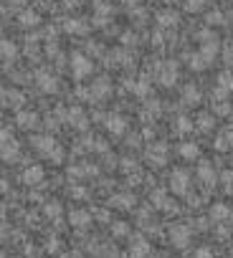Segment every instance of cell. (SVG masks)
Wrapping results in <instances>:
<instances>
[{
	"mask_svg": "<svg viewBox=\"0 0 233 258\" xmlns=\"http://www.w3.org/2000/svg\"><path fill=\"white\" fill-rule=\"evenodd\" d=\"M71 71H74L76 78H86L89 74L94 71V63L89 61L84 53H74V56H71Z\"/></svg>",
	"mask_w": 233,
	"mask_h": 258,
	"instance_id": "obj_2",
	"label": "cell"
},
{
	"mask_svg": "<svg viewBox=\"0 0 233 258\" xmlns=\"http://www.w3.org/2000/svg\"><path fill=\"white\" fill-rule=\"evenodd\" d=\"M16 157H18V144H13V139H10L8 132H3V160L13 162Z\"/></svg>",
	"mask_w": 233,
	"mask_h": 258,
	"instance_id": "obj_7",
	"label": "cell"
},
{
	"mask_svg": "<svg viewBox=\"0 0 233 258\" xmlns=\"http://www.w3.org/2000/svg\"><path fill=\"white\" fill-rule=\"evenodd\" d=\"M165 152H168V147H165V144L160 142V144H152L150 147V152H147V160H150V165H155V167H162L165 162Z\"/></svg>",
	"mask_w": 233,
	"mask_h": 258,
	"instance_id": "obj_5",
	"label": "cell"
},
{
	"mask_svg": "<svg viewBox=\"0 0 233 258\" xmlns=\"http://www.w3.org/2000/svg\"><path fill=\"white\" fill-rule=\"evenodd\" d=\"M177 127H180L183 132H187V129H190V121H187V119H180V121H177Z\"/></svg>",
	"mask_w": 233,
	"mask_h": 258,
	"instance_id": "obj_37",
	"label": "cell"
},
{
	"mask_svg": "<svg viewBox=\"0 0 233 258\" xmlns=\"http://www.w3.org/2000/svg\"><path fill=\"white\" fill-rule=\"evenodd\" d=\"M94 10H96V18H94L96 26H104L109 20V15H112V5H109V3H96Z\"/></svg>",
	"mask_w": 233,
	"mask_h": 258,
	"instance_id": "obj_16",
	"label": "cell"
},
{
	"mask_svg": "<svg viewBox=\"0 0 233 258\" xmlns=\"http://www.w3.org/2000/svg\"><path fill=\"white\" fill-rule=\"evenodd\" d=\"M187 185H190V180H187V172L185 170H175L170 175V190L177 195H185L187 193Z\"/></svg>",
	"mask_w": 233,
	"mask_h": 258,
	"instance_id": "obj_3",
	"label": "cell"
},
{
	"mask_svg": "<svg viewBox=\"0 0 233 258\" xmlns=\"http://www.w3.org/2000/svg\"><path fill=\"white\" fill-rule=\"evenodd\" d=\"M36 81H38V86H41V91H46V94H53V91L59 89V81H56L53 76H48V74H38Z\"/></svg>",
	"mask_w": 233,
	"mask_h": 258,
	"instance_id": "obj_13",
	"label": "cell"
},
{
	"mask_svg": "<svg viewBox=\"0 0 233 258\" xmlns=\"http://www.w3.org/2000/svg\"><path fill=\"white\" fill-rule=\"evenodd\" d=\"M66 117H69V124L71 127H86V114H84V111L81 109H69V114H66Z\"/></svg>",
	"mask_w": 233,
	"mask_h": 258,
	"instance_id": "obj_18",
	"label": "cell"
},
{
	"mask_svg": "<svg viewBox=\"0 0 233 258\" xmlns=\"http://www.w3.org/2000/svg\"><path fill=\"white\" fill-rule=\"evenodd\" d=\"M193 258H213V251H210V248H201V251H195Z\"/></svg>",
	"mask_w": 233,
	"mask_h": 258,
	"instance_id": "obj_32",
	"label": "cell"
},
{
	"mask_svg": "<svg viewBox=\"0 0 233 258\" xmlns=\"http://www.w3.org/2000/svg\"><path fill=\"white\" fill-rule=\"evenodd\" d=\"M210 218L218 220V223H226V220H231V218H233V212H231V208H228V205L218 203V205L210 208Z\"/></svg>",
	"mask_w": 233,
	"mask_h": 258,
	"instance_id": "obj_12",
	"label": "cell"
},
{
	"mask_svg": "<svg viewBox=\"0 0 233 258\" xmlns=\"http://www.w3.org/2000/svg\"><path fill=\"white\" fill-rule=\"evenodd\" d=\"M190 59H193V61H190V66H193V69H203V66L208 63V61L203 59V53H198V56H190Z\"/></svg>",
	"mask_w": 233,
	"mask_h": 258,
	"instance_id": "obj_30",
	"label": "cell"
},
{
	"mask_svg": "<svg viewBox=\"0 0 233 258\" xmlns=\"http://www.w3.org/2000/svg\"><path fill=\"white\" fill-rule=\"evenodd\" d=\"M63 30L84 36V33H86V23H84V20H79V18H69V20H66V26H63Z\"/></svg>",
	"mask_w": 233,
	"mask_h": 258,
	"instance_id": "obj_19",
	"label": "cell"
},
{
	"mask_svg": "<svg viewBox=\"0 0 233 258\" xmlns=\"http://www.w3.org/2000/svg\"><path fill=\"white\" fill-rule=\"evenodd\" d=\"M157 26H162V28L177 26V13H175V10H160V13H157Z\"/></svg>",
	"mask_w": 233,
	"mask_h": 258,
	"instance_id": "obj_15",
	"label": "cell"
},
{
	"mask_svg": "<svg viewBox=\"0 0 233 258\" xmlns=\"http://www.w3.org/2000/svg\"><path fill=\"white\" fill-rule=\"evenodd\" d=\"M59 212H61V208H59V203H56V205H53V203L48 205V215H59Z\"/></svg>",
	"mask_w": 233,
	"mask_h": 258,
	"instance_id": "obj_35",
	"label": "cell"
},
{
	"mask_svg": "<svg viewBox=\"0 0 233 258\" xmlns=\"http://www.w3.org/2000/svg\"><path fill=\"white\" fill-rule=\"evenodd\" d=\"M107 129L112 132V134H122V132L127 129V121L122 119V117H109L107 119Z\"/></svg>",
	"mask_w": 233,
	"mask_h": 258,
	"instance_id": "obj_20",
	"label": "cell"
},
{
	"mask_svg": "<svg viewBox=\"0 0 233 258\" xmlns=\"http://www.w3.org/2000/svg\"><path fill=\"white\" fill-rule=\"evenodd\" d=\"M216 111H220V114H226V111H228V106H226V104H220V106L216 104Z\"/></svg>",
	"mask_w": 233,
	"mask_h": 258,
	"instance_id": "obj_39",
	"label": "cell"
},
{
	"mask_svg": "<svg viewBox=\"0 0 233 258\" xmlns=\"http://www.w3.org/2000/svg\"><path fill=\"white\" fill-rule=\"evenodd\" d=\"M0 51H3V59H5V61H13L16 56H18V48H16V43L10 41V38H5V41H3Z\"/></svg>",
	"mask_w": 233,
	"mask_h": 258,
	"instance_id": "obj_21",
	"label": "cell"
},
{
	"mask_svg": "<svg viewBox=\"0 0 233 258\" xmlns=\"http://www.w3.org/2000/svg\"><path fill=\"white\" fill-rule=\"evenodd\" d=\"M152 205L162 208V210H172V203L168 200V193H165V190H155L152 193Z\"/></svg>",
	"mask_w": 233,
	"mask_h": 258,
	"instance_id": "obj_17",
	"label": "cell"
},
{
	"mask_svg": "<svg viewBox=\"0 0 233 258\" xmlns=\"http://www.w3.org/2000/svg\"><path fill=\"white\" fill-rule=\"evenodd\" d=\"M223 139H226V144H228V147H233V129L223 134Z\"/></svg>",
	"mask_w": 233,
	"mask_h": 258,
	"instance_id": "obj_36",
	"label": "cell"
},
{
	"mask_svg": "<svg viewBox=\"0 0 233 258\" xmlns=\"http://www.w3.org/2000/svg\"><path fill=\"white\" fill-rule=\"evenodd\" d=\"M180 154L185 157V160H195V157L201 154V150H198V144H193V142H185L183 147H180Z\"/></svg>",
	"mask_w": 233,
	"mask_h": 258,
	"instance_id": "obj_22",
	"label": "cell"
},
{
	"mask_svg": "<svg viewBox=\"0 0 233 258\" xmlns=\"http://www.w3.org/2000/svg\"><path fill=\"white\" fill-rule=\"evenodd\" d=\"M162 3H172V0H162Z\"/></svg>",
	"mask_w": 233,
	"mask_h": 258,
	"instance_id": "obj_43",
	"label": "cell"
},
{
	"mask_svg": "<svg viewBox=\"0 0 233 258\" xmlns=\"http://www.w3.org/2000/svg\"><path fill=\"white\" fill-rule=\"evenodd\" d=\"M71 223H74L76 228L89 226V212H84V210H74V212H71Z\"/></svg>",
	"mask_w": 233,
	"mask_h": 258,
	"instance_id": "obj_23",
	"label": "cell"
},
{
	"mask_svg": "<svg viewBox=\"0 0 233 258\" xmlns=\"http://www.w3.org/2000/svg\"><path fill=\"white\" fill-rule=\"evenodd\" d=\"M198 99H201V91H198L195 86H187V89H185V102H187V104H195Z\"/></svg>",
	"mask_w": 233,
	"mask_h": 258,
	"instance_id": "obj_28",
	"label": "cell"
},
{
	"mask_svg": "<svg viewBox=\"0 0 233 258\" xmlns=\"http://www.w3.org/2000/svg\"><path fill=\"white\" fill-rule=\"evenodd\" d=\"M33 147H36L38 152H43V154H48L53 162L63 160V150L56 144V139H51V137H33Z\"/></svg>",
	"mask_w": 233,
	"mask_h": 258,
	"instance_id": "obj_1",
	"label": "cell"
},
{
	"mask_svg": "<svg viewBox=\"0 0 233 258\" xmlns=\"http://www.w3.org/2000/svg\"><path fill=\"white\" fill-rule=\"evenodd\" d=\"M114 200H119V205H122V208H129V205H132L127 195H119V197H114Z\"/></svg>",
	"mask_w": 233,
	"mask_h": 258,
	"instance_id": "obj_34",
	"label": "cell"
},
{
	"mask_svg": "<svg viewBox=\"0 0 233 258\" xmlns=\"http://www.w3.org/2000/svg\"><path fill=\"white\" fill-rule=\"evenodd\" d=\"M109 91H112V84H109L107 78H96L94 86H92V91H89V96H94V99H104Z\"/></svg>",
	"mask_w": 233,
	"mask_h": 258,
	"instance_id": "obj_11",
	"label": "cell"
},
{
	"mask_svg": "<svg viewBox=\"0 0 233 258\" xmlns=\"http://www.w3.org/2000/svg\"><path fill=\"white\" fill-rule=\"evenodd\" d=\"M205 5H208V0H185V10H187V13H201Z\"/></svg>",
	"mask_w": 233,
	"mask_h": 258,
	"instance_id": "obj_25",
	"label": "cell"
},
{
	"mask_svg": "<svg viewBox=\"0 0 233 258\" xmlns=\"http://www.w3.org/2000/svg\"><path fill=\"white\" fill-rule=\"evenodd\" d=\"M23 182H26V185H38V182H43V167H41V165L28 167V170L23 172Z\"/></svg>",
	"mask_w": 233,
	"mask_h": 258,
	"instance_id": "obj_10",
	"label": "cell"
},
{
	"mask_svg": "<svg viewBox=\"0 0 233 258\" xmlns=\"http://www.w3.org/2000/svg\"><path fill=\"white\" fill-rule=\"evenodd\" d=\"M201 180H203V185H213L216 182V175H213V170H210L208 165H201Z\"/></svg>",
	"mask_w": 233,
	"mask_h": 258,
	"instance_id": "obj_26",
	"label": "cell"
},
{
	"mask_svg": "<svg viewBox=\"0 0 233 258\" xmlns=\"http://www.w3.org/2000/svg\"><path fill=\"white\" fill-rule=\"evenodd\" d=\"M233 86V74H223V76H220V89H231Z\"/></svg>",
	"mask_w": 233,
	"mask_h": 258,
	"instance_id": "obj_31",
	"label": "cell"
},
{
	"mask_svg": "<svg viewBox=\"0 0 233 258\" xmlns=\"http://www.w3.org/2000/svg\"><path fill=\"white\" fill-rule=\"evenodd\" d=\"M23 104V94L20 91H5V106H20Z\"/></svg>",
	"mask_w": 233,
	"mask_h": 258,
	"instance_id": "obj_24",
	"label": "cell"
},
{
	"mask_svg": "<svg viewBox=\"0 0 233 258\" xmlns=\"http://www.w3.org/2000/svg\"><path fill=\"white\" fill-rule=\"evenodd\" d=\"M213 124H216V121H213V117H210V114H201V117H198V129L208 132V129H213Z\"/></svg>",
	"mask_w": 233,
	"mask_h": 258,
	"instance_id": "obj_27",
	"label": "cell"
},
{
	"mask_svg": "<svg viewBox=\"0 0 233 258\" xmlns=\"http://www.w3.org/2000/svg\"><path fill=\"white\" fill-rule=\"evenodd\" d=\"M16 124L20 129H33L38 124V114H36V111H18V114H16Z\"/></svg>",
	"mask_w": 233,
	"mask_h": 258,
	"instance_id": "obj_6",
	"label": "cell"
},
{
	"mask_svg": "<svg viewBox=\"0 0 233 258\" xmlns=\"http://www.w3.org/2000/svg\"><path fill=\"white\" fill-rule=\"evenodd\" d=\"M18 23L23 26V28H33V26L41 23V15L36 13V10H23V13L18 15Z\"/></svg>",
	"mask_w": 233,
	"mask_h": 258,
	"instance_id": "obj_14",
	"label": "cell"
},
{
	"mask_svg": "<svg viewBox=\"0 0 233 258\" xmlns=\"http://www.w3.org/2000/svg\"><path fill=\"white\" fill-rule=\"evenodd\" d=\"M122 3H129V5H135V3H140V0H122Z\"/></svg>",
	"mask_w": 233,
	"mask_h": 258,
	"instance_id": "obj_41",
	"label": "cell"
},
{
	"mask_svg": "<svg viewBox=\"0 0 233 258\" xmlns=\"http://www.w3.org/2000/svg\"><path fill=\"white\" fill-rule=\"evenodd\" d=\"M170 241H172V245H177V248H185L187 241H190V228L187 226H172L170 228Z\"/></svg>",
	"mask_w": 233,
	"mask_h": 258,
	"instance_id": "obj_4",
	"label": "cell"
},
{
	"mask_svg": "<svg viewBox=\"0 0 233 258\" xmlns=\"http://www.w3.org/2000/svg\"><path fill=\"white\" fill-rule=\"evenodd\" d=\"M208 26H223V13L220 10H213V13H208Z\"/></svg>",
	"mask_w": 233,
	"mask_h": 258,
	"instance_id": "obj_29",
	"label": "cell"
},
{
	"mask_svg": "<svg viewBox=\"0 0 233 258\" xmlns=\"http://www.w3.org/2000/svg\"><path fill=\"white\" fill-rule=\"evenodd\" d=\"M112 230H114V235H124V233H127V226H124V223H117Z\"/></svg>",
	"mask_w": 233,
	"mask_h": 258,
	"instance_id": "obj_33",
	"label": "cell"
},
{
	"mask_svg": "<svg viewBox=\"0 0 233 258\" xmlns=\"http://www.w3.org/2000/svg\"><path fill=\"white\" fill-rule=\"evenodd\" d=\"M175 76H177V63L175 61H168V63H162V74H160V81L165 86H172L175 84Z\"/></svg>",
	"mask_w": 233,
	"mask_h": 258,
	"instance_id": "obj_8",
	"label": "cell"
},
{
	"mask_svg": "<svg viewBox=\"0 0 233 258\" xmlns=\"http://www.w3.org/2000/svg\"><path fill=\"white\" fill-rule=\"evenodd\" d=\"M129 253H132V258H147V256H150V243H147L145 238L132 241V245H129Z\"/></svg>",
	"mask_w": 233,
	"mask_h": 258,
	"instance_id": "obj_9",
	"label": "cell"
},
{
	"mask_svg": "<svg viewBox=\"0 0 233 258\" xmlns=\"http://www.w3.org/2000/svg\"><path fill=\"white\" fill-rule=\"evenodd\" d=\"M63 5L66 8H76V5H81V0H63Z\"/></svg>",
	"mask_w": 233,
	"mask_h": 258,
	"instance_id": "obj_38",
	"label": "cell"
},
{
	"mask_svg": "<svg viewBox=\"0 0 233 258\" xmlns=\"http://www.w3.org/2000/svg\"><path fill=\"white\" fill-rule=\"evenodd\" d=\"M10 3H18V5H20V3H23V0H10Z\"/></svg>",
	"mask_w": 233,
	"mask_h": 258,
	"instance_id": "obj_42",
	"label": "cell"
},
{
	"mask_svg": "<svg viewBox=\"0 0 233 258\" xmlns=\"http://www.w3.org/2000/svg\"><path fill=\"white\" fill-rule=\"evenodd\" d=\"M228 61H233V46L228 48Z\"/></svg>",
	"mask_w": 233,
	"mask_h": 258,
	"instance_id": "obj_40",
	"label": "cell"
}]
</instances>
